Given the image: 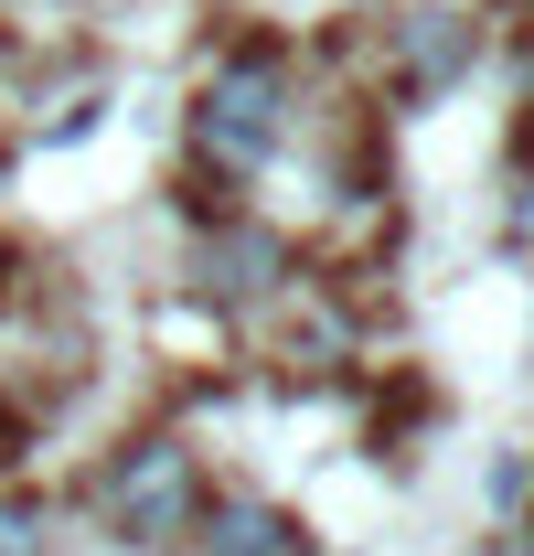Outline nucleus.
Listing matches in <instances>:
<instances>
[{
    "mask_svg": "<svg viewBox=\"0 0 534 556\" xmlns=\"http://www.w3.org/2000/svg\"><path fill=\"white\" fill-rule=\"evenodd\" d=\"M289 129V65H278V43H246V54H225V65L203 75L193 97V150L214 172H257L267 150Z\"/></svg>",
    "mask_w": 534,
    "mask_h": 556,
    "instance_id": "f257e3e1",
    "label": "nucleus"
},
{
    "mask_svg": "<svg viewBox=\"0 0 534 556\" xmlns=\"http://www.w3.org/2000/svg\"><path fill=\"white\" fill-rule=\"evenodd\" d=\"M203 514V471L182 439H139L118 450V471H107V525L129 535V546H182V525Z\"/></svg>",
    "mask_w": 534,
    "mask_h": 556,
    "instance_id": "f03ea898",
    "label": "nucleus"
},
{
    "mask_svg": "<svg viewBox=\"0 0 534 556\" xmlns=\"http://www.w3.org/2000/svg\"><path fill=\"white\" fill-rule=\"evenodd\" d=\"M289 278V247L257 236V225H214L203 236V300H267Z\"/></svg>",
    "mask_w": 534,
    "mask_h": 556,
    "instance_id": "7ed1b4c3",
    "label": "nucleus"
},
{
    "mask_svg": "<svg viewBox=\"0 0 534 556\" xmlns=\"http://www.w3.org/2000/svg\"><path fill=\"white\" fill-rule=\"evenodd\" d=\"M396 54H406V86L438 97V86H460V75H470L481 33H470L460 11H406V22H396Z\"/></svg>",
    "mask_w": 534,
    "mask_h": 556,
    "instance_id": "20e7f679",
    "label": "nucleus"
},
{
    "mask_svg": "<svg viewBox=\"0 0 534 556\" xmlns=\"http://www.w3.org/2000/svg\"><path fill=\"white\" fill-rule=\"evenodd\" d=\"M203 556H300V525L278 503H214L203 514Z\"/></svg>",
    "mask_w": 534,
    "mask_h": 556,
    "instance_id": "39448f33",
    "label": "nucleus"
},
{
    "mask_svg": "<svg viewBox=\"0 0 534 556\" xmlns=\"http://www.w3.org/2000/svg\"><path fill=\"white\" fill-rule=\"evenodd\" d=\"M43 546H54L43 503H33V492H0V556H43Z\"/></svg>",
    "mask_w": 534,
    "mask_h": 556,
    "instance_id": "423d86ee",
    "label": "nucleus"
},
{
    "mask_svg": "<svg viewBox=\"0 0 534 556\" xmlns=\"http://www.w3.org/2000/svg\"><path fill=\"white\" fill-rule=\"evenodd\" d=\"M513 236H524V247H534V204H524V214H513Z\"/></svg>",
    "mask_w": 534,
    "mask_h": 556,
    "instance_id": "0eeeda50",
    "label": "nucleus"
}]
</instances>
